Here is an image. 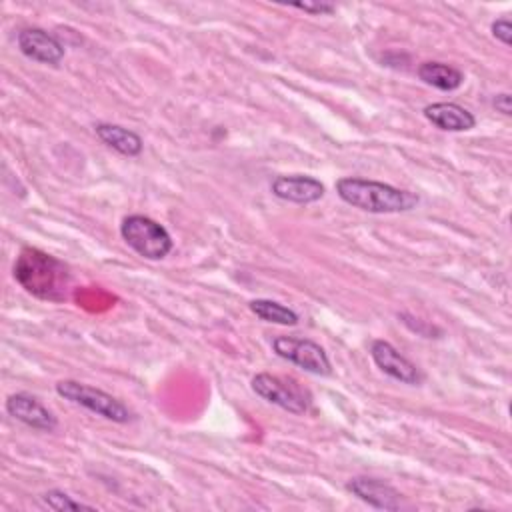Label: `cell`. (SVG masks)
I'll return each instance as SVG.
<instances>
[{
	"label": "cell",
	"instance_id": "obj_1",
	"mask_svg": "<svg viewBox=\"0 0 512 512\" xmlns=\"http://www.w3.org/2000/svg\"><path fill=\"white\" fill-rule=\"evenodd\" d=\"M14 278L20 286L50 302H62L68 296L70 286V272L58 258L36 250V248H22L16 264H14Z\"/></svg>",
	"mask_w": 512,
	"mask_h": 512
},
{
	"label": "cell",
	"instance_id": "obj_2",
	"mask_svg": "<svg viewBox=\"0 0 512 512\" xmlns=\"http://www.w3.org/2000/svg\"><path fill=\"white\" fill-rule=\"evenodd\" d=\"M336 192L346 204L374 214L406 212L418 204V196L408 190L364 178H340Z\"/></svg>",
	"mask_w": 512,
	"mask_h": 512
},
{
	"label": "cell",
	"instance_id": "obj_3",
	"mask_svg": "<svg viewBox=\"0 0 512 512\" xmlns=\"http://www.w3.org/2000/svg\"><path fill=\"white\" fill-rule=\"evenodd\" d=\"M120 234L124 242L146 260H162L174 246L168 230L142 214L126 216L120 224Z\"/></svg>",
	"mask_w": 512,
	"mask_h": 512
},
{
	"label": "cell",
	"instance_id": "obj_4",
	"mask_svg": "<svg viewBox=\"0 0 512 512\" xmlns=\"http://www.w3.org/2000/svg\"><path fill=\"white\" fill-rule=\"evenodd\" d=\"M56 392L64 400H70V402L106 418V420L124 424L132 418L130 410L118 398H114L112 394H108L104 390H98L94 386H88V384H82V382H76V380H60L56 384Z\"/></svg>",
	"mask_w": 512,
	"mask_h": 512
},
{
	"label": "cell",
	"instance_id": "obj_5",
	"mask_svg": "<svg viewBox=\"0 0 512 512\" xmlns=\"http://www.w3.org/2000/svg\"><path fill=\"white\" fill-rule=\"evenodd\" d=\"M252 390L266 402L292 414H304L312 402L310 392L304 390L296 380L274 376L268 372L256 374L252 378Z\"/></svg>",
	"mask_w": 512,
	"mask_h": 512
},
{
	"label": "cell",
	"instance_id": "obj_6",
	"mask_svg": "<svg viewBox=\"0 0 512 512\" xmlns=\"http://www.w3.org/2000/svg\"><path fill=\"white\" fill-rule=\"evenodd\" d=\"M274 352L300 366L302 370L310 372V374H318V376H328L332 372L328 354L324 352V348L312 340L306 338H294V336H278L272 342Z\"/></svg>",
	"mask_w": 512,
	"mask_h": 512
},
{
	"label": "cell",
	"instance_id": "obj_7",
	"mask_svg": "<svg viewBox=\"0 0 512 512\" xmlns=\"http://www.w3.org/2000/svg\"><path fill=\"white\" fill-rule=\"evenodd\" d=\"M372 360L376 366L388 374L390 378L404 382V384H420L422 382V372L414 362H410L404 354H400L390 342L386 340H374L370 346Z\"/></svg>",
	"mask_w": 512,
	"mask_h": 512
},
{
	"label": "cell",
	"instance_id": "obj_8",
	"mask_svg": "<svg viewBox=\"0 0 512 512\" xmlns=\"http://www.w3.org/2000/svg\"><path fill=\"white\" fill-rule=\"evenodd\" d=\"M6 412L12 418H16L18 422H22L30 428L42 430V432H52L58 426L56 416L46 406H42L34 396H30L26 392H18V394L8 396Z\"/></svg>",
	"mask_w": 512,
	"mask_h": 512
},
{
	"label": "cell",
	"instance_id": "obj_9",
	"mask_svg": "<svg viewBox=\"0 0 512 512\" xmlns=\"http://www.w3.org/2000/svg\"><path fill=\"white\" fill-rule=\"evenodd\" d=\"M20 52L42 64H58L64 58V46L42 28H24L18 32Z\"/></svg>",
	"mask_w": 512,
	"mask_h": 512
},
{
	"label": "cell",
	"instance_id": "obj_10",
	"mask_svg": "<svg viewBox=\"0 0 512 512\" xmlns=\"http://www.w3.org/2000/svg\"><path fill=\"white\" fill-rule=\"evenodd\" d=\"M346 488L354 496H358L362 502H366L378 510H400V506H402V498H400L402 494L394 486H390L378 478L356 476V478H350Z\"/></svg>",
	"mask_w": 512,
	"mask_h": 512
},
{
	"label": "cell",
	"instance_id": "obj_11",
	"mask_svg": "<svg viewBox=\"0 0 512 512\" xmlns=\"http://www.w3.org/2000/svg\"><path fill=\"white\" fill-rule=\"evenodd\" d=\"M272 194L280 200L310 204L324 196V184L312 176L292 174V176H276L270 184Z\"/></svg>",
	"mask_w": 512,
	"mask_h": 512
},
{
	"label": "cell",
	"instance_id": "obj_12",
	"mask_svg": "<svg viewBox=\"0 0 512 512\" xmlns=\"http://www.w3.org/2000/svg\"><path fill=\"white\" fill-rule=\"evenodd\" d=\"M426 120H430L436 128L448 132H464L474 128L476 118L464 106L456 102H434L424 108Z\"/></svg>",
	"mask_w": 512,
	"mask_h": 512
},
{
	"label": "cell",
	"instance_id": "obj_13",
	"mask_svg": "<svg viewBox=\"0 0 512 512\" xmlns=\"http://www.w3.org/2000/svg\"><path fill=\"white\" fill-rule=\"evenodd\" d=\"M94 132L100 138V142H104L106 146L124 156H138L142 152V138L124 126L100 122L94 126Z\"/></svg>",
	"mask_w": 512,
	"mask_h": 512
},
{
	"label": "cell",
	"instance_id": "obj_14",
	"mask_svg": "<svg viewBox=\"0 0 512 512\" xmlns=\"http://www.w3.org/2000/svg\"><path fill=\"white\" fill-rule=\"evenodd\" d=\"M418 78L422 82H426L428 86H434L438 90H456L462 86L464 82V74L454 68V66H448L444 62H424L418 66Z\"/></svg>",
	"mask_w": 512,
	"mask_h": 512
},
{
	"label": "cell",
	"instance_id": "obj_15",
	"mask_svg": "<svg viewBox=\"0 0 512 512\" xmlns=\"http://www.w3.org/2000/svg\"><path fill=\"white\" fill-rule=\"evenodd\" d=\"M250 310L264 322H272V324H282V326H294L298 324V314L294 310H290L288 306L274 302V300H266V298H258L250 302Z\"/></svg>",
	"mask_w": 512,
	"mask_h": 512
},
{
	"label": "cell",
	"instance_id": "obj_16",
	"mask_svg": "<svg viewBox=\"0 0 512 512\" xmlns=\"http://www.w3.org/2000/svg\"><path fill=\"white\" fill-rule=\"evenodd\" d=\"M42 502H44L48 508L58 510V512H62V510H94L92 506L74 500L72 496H68V494L62 492V490H48V492L42 496Z\"/></svg>",
	"mask_w": 512,
	"mask_h": 512
},
{
	"label": "cell",
	"instance_id": "obj_17",
	"mask_svg": "<svg viewBox=\"0 0 512 512\" xmlns=\"http://www.w3.org/2000/svg\"><path fill=\"white\" fill-rule=\"evenodd\" d=\"M492 34L496 40H500L502 44L510 46L512 42V24H510V18L508 16H502L498 20L492 22Z\"/></svg>",
	"mask_w": 512,
	"mask_h": 512
},
{
	"label": "cell",
	"instance_id": "obj_18",
	"mask_svg": "<svg viewBox=\"0 0 512 512\" xmlns=\"http://www.w3.org/2000/svg\"><path fill=\"white\" fill-rule=\"evenodd\" d=\"M292 8H298V10H304L310 14H332L336 10V6L328 4V2H296V4H292Z\"/></svg>",
	"mask_w": 512,
	"mask_h": 512
},
{
	"label": "cell",
	"instance_id": "obj_19",
	"mask_svg": "<svg viewBox=\"0 0 512 512\" xmlns=\"http://www.w3.org/2000/svg\"><path fill=\"white\" fill-rule=\"evenodd\" d=\"M494 108L506 116L512 114V96L508 92H502V94H496L494 100H492Z\"/></svg>",
	"mask_w": 512,
	"mask_h": 512
}]
</instances>
